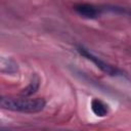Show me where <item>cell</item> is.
Wrapping results in <instances>:
<instances>
[{
	"instance_id": "cell-1",
	"label": "cell",
	"mask_w": 131,
	"mask_h": 131,
	"mask_svg": "<svg viewBox=\"0 0 131 131\" xmlns=\"http://www.w3.org/2000/svg\"><path fill=\"white\" fill-rule=\"evenodd\" d=\"M45 104L46 102L43 98H14L4 96L0 98V106L2 108L17 113H39L44 110Z\"/></svg>"
},
{
	"instance_id": "cell-2",
	"label": "cell",
	"mask_w": 131,
	"mask_h": 131,
	"mask_svg": "<svg viewBox=\"0 0 131 131\" xmlns=\"http://www.w3.org/2000/svg\"><path fill=\"white\" fill-rule=\"evenodd\" d=\"M77 51L80 53V55H82V56L85 57L86 59L92 61L100 71H102V72L105 73L106 75H110V76H119V75H121V72H120L117 68H115V67H113L112 64L107 63L106 61L102 60V59L99 58L98 56L94 55V54H93L92 52H90L87 48H85V47H83V46H78V47H77Z\"/></svg>"
},
{
	"instance_id": "cell-3",
	"label": "cell",
	"mask_w": 131,
	"mask_h": 131,
	"mask_svg": "<svg viewBox=\"0 0 131 131\" xmlns=\"http://www.w3.org/2000/svg\"><path fill=\"white\" fill-rule=\"evenodd\" d=\"M74 10L81 15L84 18H88V19H93L98 17L100 9L93 5V4H89V3H78L74 5Z\"/></svg>"
},
{
	"instance_id": "cell-4",
	"label": "cell",
	"mask_w": 131,
	"mask_h": 131,
	"mask_svg": "<svg viewBox=\"0 0 131 131\" xmlns=\"http://www.w3.org/2000/svg\"><path fill=\"white\" fill-rule=\"evenodd\" d=\"M18 70L17 63L9 58V57H4L2 56L0 58V71L3 74H14Z\"/></svg>"
},
{
	"instance_id": "cell-5",
	"label": "cell",
	"mask_w": 131,
	"mask_h": 131,
	"mask_svg": "<svg viewBox=\"0 0 131 131\" xmlns=\"http://www.w3.org/2000/svg\"><path fill=\"white\" fill-rule=\"evenodd\" d=\"M91 110L97 117H105L108 114V105L98 98H93L91 100Z\"/></svg>"
},
{
	"instance_id": "cell-6",
	"label": "cell",
	"mask_w": 131,
	"mask_h": 131,
	"mask_svg": "<svg viewBox=\"0 0 131 131\" xmlns=\"http://www.w3.org/2000/svg\"><path fill=\"white\" fill-rule=\"evenodd\" d=\"M39 86H40V80L37 76H35L33 78V80L31 81V83L25 88L23 89V91L20 92L21 95L24 96H30V95H33L38 89H39Z\"/></svg>"
},
{
	"instance_id": "cell-7",
	"label": "cell",
	"mask_w": 131,
	"mask_h": 131,
	"mask_svg": "<svg viewBox=\"0 0 131 131\" xmlns=\"http://www.w3.org/2000/svg\"><path fill=\"white\" fill-rule=\"evenodd\" d=\"M102 7H103V9L115 12V13H120V14H124V15H131V10H129L128 8H125V7H121V6H117V5H103Z\"/></svg>"
}]
</instances>
